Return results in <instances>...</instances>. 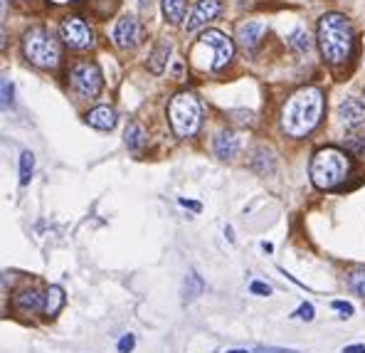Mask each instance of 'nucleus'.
I'll list each match as a JSON object with an SVG mask.
<instances>
[{
    "mask_svg": "<svg viewBox=\"0 0 365 353\" xmlns=\"http://www.w3.org/2000/svg\"><path fill=\"white\" fill-rule=\"evenodd\" d=\"M264 35H267V25L259 23V20H247V23L237 28V42L242 45L245 52L257 50V45H259Z\"/></svg>",
    "mask_w": 365,
    "mask_h": 353,
    "instance_id": "obj_11",
    "label": "nucleus"
},
{
    "mask_svg": "<svg viewBox=\"0 0 365 353\" xmlns=\"http://www.w3.org/2000/svg\"><path fill=\"white\" fill-rule=\"evenodd\" d=\"M62 307H64V292H62V287H50L45 292V307H42L45 317H55V314H60Z\"/></svg>",
    "mask_w": 365,
    "mask_h": 353,
    "instance_id": "obj_20",
    "label": "nucleus"
},
{
    "mask_svg": "<svg viewBox=\"0 0 365 353\" xmlns=\"http://www.w3.org/2000/svg\"><path fill=\"white\" fill-rule=\"evenodd\" d=\"M319 45L321 55L331 64L348 62L353 52V25L346 15L329 13L319 20Z\"/></svg>",
    "mask_w": 365,
    "mask_h": 353,
    "instance_id": "obj_2",
    "label": "nucleus"
},
{
    "mask_svg": "<svg viewBox=\"0 0 365 353\" xmlns=\"http://www.w3.org/2000/svg\"><path fill=\"white\" fill-rule=\"evenodd\" d=\"M255 353H299V351H292V349H277V346H259V349H255Z\"/></svg>",
    "mask_w": 365,
    "mask_h": 353,
    "instance_id": "obj_30",
    "label": "nucleus"
},
{
    "mask_svg": "<svg viewBox=\"0 0 365 353\" xmlns=\"http://www.w3.org/2000/svg\"><path fill=\"white\" fill-rule=\"evenodd\" d=\"M212 148H215V153H217V158H222V160L237 158V153H240V136L232 131V128H225V131H220L217 136H215Z\"/></svg>",
    "mask_w": 365,
    "mask_h": 353,
    "instance_id": "obj_12",
    "label": "nucleus"
},
{
    "mask_svg": "<svg viewBox=\"0 0 365 353\" xmlns=\"http://www.w3.org/2000/svg\"><path fill=\"white\" fill-rule=\"evenodd\" d=\"M151 3L153 0H138V5H141L143 10H151Z\"/></svg>",
    "mask_w": 365,
    "mask_h": 353,
    "instance_id": "obj_33",
    "label": "nucleus"
},
{
    "mask_svg": "<svg viewBox=\"0 0 365 353\" xmlns=\"http://www.w3.org/2000/svg\"><path fill=\"white\" fill-rule=\"evenodd\" d=\"M69 82H72L74 92H77L82 99H96L104 87V77H101L99 64L94 62H79L72 67L69 72Z\"/></svg>",
    "mask_w": 365,
    "mask_h": 353,
    "instance_id": "obj_6",
    "label": "nucleus"
},
{
    "mask_svg": "<svg viewBox=\"0 0 365 353\" xmlns=\"http://www.w3.org/2000/svg\"><path fill=\"white\" fill-rule=\"evenodd\" d=\"M202 292H205L202 277H197V272H187L185 282H182V302H195Z\"/></svg>",
    "mask_w": 365,
    "mask_h": 353,
    "instance_id": "obj_18",
    "label": "nucleus"
},
{
    "mask_svg": "<svg viewBox=\"0 0 365 353\" xmlns=\"http://www.w3.org/2000/svg\"><path fill=\"white\" fill-rule=\"evenodd\" d=\"M111 40L121 50H133V47L141 45L143 40V25L136 15H123L121 20H116L114 32H111Z\"/></svg>",
    "mask_w": 365,
    "mask_h": 353,
    "instance_id": "obj_9",
    "label": "nucleus"
},
{
    "mask_svg": "<svg viewBox=\"0 0 365 353\" xmlns=\"http://www.w3.org/2000/svg\"><path fill=\"white\" fill-rule=\"evenodd\" d=\"M309 173H311V180H314L316 188L334 190L348 178V173H351V158H348V153L341 151V148L326 146L314 153L311 165H309Z\"/></svg>",
    "mask_w": 365,
    "mask_h": 353,
    "instance_id": "obj_3",
    "label": "nucleus"
},
{
    "mask_svg": "<svg viewBox=\"0 0 365 353\" xmlns=\"http://www.w3.org/2000/svg\"><path fill=\"white\" fill-rule=\"evenodd\" d=\"M170 52H173V45H170L168 40H160L153 45L151 55H148V69H151L153 74H160L165 69V64L170 60Z\"/></svg>",
    "mask_w": 365,
    "mask_h": 353,
    "instance_id": "obj_15",
    "label": "nucleus"
},
{
    "mask_svg": "<svg viewBox=\"0 0 365 353\" xmlns=\"http://www.w3.org/2000/svg\"><path fill=\"white\" fill-rule=\"evenodd\" d=\"M15 307H18L23 314H32V312H37V309L45 307V297H40L35 289H28V292L15 297Z\"/></svg>",
    "mask_w": 365,
    "mask_h": 353,
    "instance_id": "obj_17",
    "label": "nucleus"
},
{
    "mask_svg": "<svg viewBox=\"0 0 365 353\" xmlns=\"http://www.w3.org/2000/svg\"><path fill=\"white\" fill-rule=\"evenodd\" d=\"M133 346H136V336H133V334L121 336V341H119V353H131V351H133Z\"/></svg>",
    "mask_w": 365,
    "mask_h": 353,
    "instance_id": "obj_26",
    "label": "nucleus"
},
{
    "mask_svg": "<svg viewBox=\"0 0 365 353\" xmlns=\"http://www.w3.org/2000/svg\"><path fill=\"white\" fill-rule=\"evenodd\" d=\"M60 37L67 47L72 50H89L94 45V30L87 25V20L77 15H67L60 23Z\"/></svg>",
    "mask_w": 365,
    "mask_h": 353,
    "instance_id": "obj_7",
    "label": "nucleus"
},
{
    "mask_svg": "<svg viewBox=\"0 0 365 353\" xmlns=\"http://www.w3.org/2000/svg\"><path fill=\"white\" fill-rule=\"evenodd\" d=\"M250 289H252L255 294H262V297H269V294H272V287H269V285H264V282H252Z\"/></svg>",
    "mask_w": 365,
    "mask_h": 353,
    "instance_id": "obj_29",
    "label": "nucleus"
},
{
    "mask_svg": "<svg viewBox=\"0 0 365 353\" xmlns=\"http://www.w3.org/2000/svg\"><path fill=\"white\" fill-rule=\"evenodd\" d=\"M32 170H35V156H32V151H23L20 153V185L30 183Z\"/></svg>",
    "mask_w": 365,
    "mask_h": 353,
    "instance_id": "obj_22",
    "label": "nucleus"
},
{
    "mask_svg": "<svg viewBox=\"0 0 365 353\" xmlns=\"http://www.w3.org/2000/svg\"><path fill=\"white\" fill-rule=\"evenodd\" d=\"M338 116H341L346 128H358L365 124V104L358 99H346L338 106Z\"/></svg>",
    "mask_w": 365,
    "mask_h": 353,
    "instance_id": "obj_13",
    "label": "nucleus"
},
{
    "mask_svg": "<svg viewBox=\"0 0 365 353\" xmlns=\"http://www.w3.org/2000/svg\"><path fill=\"white\" fill-rule=\"evenodd\" d=\"M252 168L257 173L267 175V173H274V160H272V153L267 148H257L255 151V158H252Z\"/></svg>",
    "mask_w": 365,
    "mask_h": 353,
    "instance_id": "obj_21",
    "label": "nucleus"
},
{
    "mask_svg": "<svg viewBox=\"0 0 365 353\" xmlns=\"http://www.w3.org/2000/svg\"><path fill=\"white\" fill-rule=\"evenodd\" d=\"M343 353H365V346H361V344H356V346H346V349H343Z\"/></svg>",
    "mask_w": 365,
    "mask_h": 353,
    "instance_id": "obj_32",
    "label": "nucleus"
},
{
    "mask_svg": "<svg viewBox=\"0 0 365 353\" xmlns=\"http://www.w3.org/2000/svg\"><path fill=\"white\" fill-rule=\"evenodd\" d=\"M87 124L99 131H111L116 126V111L111 106H96L87 114Z\"/></svg>",
    "mask_w": 365,
    "mask_h": 353,
    "instance_id": "obj_14",
    "label": "nucleus"
},
{
    "mask_svg": "<svg viewBox=\"0 0 365 353\" xmlns=\"http://www.w3.org/2000/svg\"><path fill=\"white\" fill-rule=\"evenodd\" d=\"M180 205H187V208H192V210H200V205H197V203H187V200H180Z\"/></svg>",
    "mask_w": 365,
    "mask_h": 353,
    "instance_id": "obj_34",
    "label": "nucleus"
},
{
    "mask_svg": "<svg viewBox=\"0 0 365 353\" xmlns=\"http://www.w3.org/2000/svg\"><path fill=\"white\" fill-rule=\"evenodd\" d=\"M220 10H222V3H220V0H200V3L192 8V13H190V18H187L185 28L190 30V32L200 30L202 25H207L210 20L217 18Z\"/></svg>",
    "mask_w": 365,
    "mask_h": 353,
    "instance_id": "obj_10",
    "label": "nucleus"
},
{
    "mask_svg": "<svg viewBox=\"0 0 365 353\" xmlns=\"http://www.w3.org/2000/svg\"><path fill=\"white\" fill-rule=\"evenodd\" d=\"M334 309H336V312H341V314H346V317H353V307H351V304H346V302H334Z\"/></svg>",
    "mask_w": 365,
    "mask_h": 353,
    "instance_id": "obj_31",
    "label": "nucleus"
},
{
    "mask_svg": "<svg viewBox=\"0 0 365 353\" xmlns=\"http://www.w3.org/2000/svg\"><path fill=\"white\" fill-rule=\"evenodd\" d=\"M292 47L294 50H299V52H309L311 50V37H309V32H304V30H297L292 35Z\"/></svg>",
    "mask_w": 365,
    "mask_h": 353,
    "instance_id": "obj_23",
    "label": "nucleus"
},
{
    "mask_svg": "<svg viewBox=\"0 0 365 353\" xmlns=\"http://www.w3.org/2000/svg\"><path fill=\"white\" fill-rule=\"evenodd\" d=\"M168 119L178 138L195 136L197 128H200V119H202L200 101L195 99V94H190V92L175 94L168 104Z\"/></svg>",
    "mask_w": 365,
    "mask_h": 353,
    "instance_id": "obj_5",
    "label": "nucleus"
},
{
    "mask_svg": "<svg viewBox=\"0 0 365 353\" xmlns=\"http://www.w3.org/2000/svg\"><path fill=\"white\" fill-rule=\"evenodd\" d=\"M126 148L131 153H141L143 148H146V143H148V136H146V128H143L141 124H128V128H126Z\"/></svg>",
    "mask_w": 365,
    "mask_h": 353,
    "instance_id": "obj_16",
    "label": "nucleus"
},
{
    "mask_svg": "<svg viewBox=\"0 0 365 353\" xmlns=\"http://www.w3.org/2000/svg\"><path fill=\"white\" fill-rule=\"evenodd\" d=\"M348 285H351V289L358 294V297H365V270L353 272L351 280H348Z\"/></svg>",
    "mask_w": 365,
    "mask_h": 353,
    "instance_id": "obj_24",
    "label": "nucleus"
},
{
    "mask_svg": "<svg viewBox=\"0 0 365 353\" xmlns=\"http://www.w3.org/2000/svg\"><path fill=\"white\" fill-rule=\"evenodd\" d=\"M23 52H25V57L40 69H55L62 57L60 42H57V37L47 28H30L25 32Z\"/></svg>",
    "mask_w": 365,
    "mask_h": 353,
    "instance_id": "obj_4",
    "label": "nucleus"
},
{
    "mask_svg": "<svg viewBox=\"0 0 365 353\" xmlns=\"http://www.w3.org/2000/svg\"><path fill=\"white\" fill-rule=\"evenodd\" d=\"M10 104H13V84L10 79H3V106L8 109Z\"/></svg>",
    "mask_w": 365,
    "mask_h": 353,
    "instance_id": "obj_28",
    "label": "nucleus"
},
{
    "mask_svg": "<svg viewBox=\"0 0 365 353\" xmlns=\"http://www.w3.org/2000/svg\"><path fill=\"white\" fill-rule=\"evenodd\" d=\"M348 148H351L353 153H358V156H363V153H365V138L363 136H353L351 141H348Z\"/></svg>",
    "mask_w": 365,
    "mask_h": 353,
    "instance_id": "obj_27",
    "label": "nucleus"
},
{
    "mask_svg": "<svg viewBox=\"0 0 365 353\" xmlns=\"http://www.w3.org/2000/svg\"><path fill=\"white\" fill-rule=\"evenodd\" d=\"M200 45L210 47V50H212L210 67L215 69V72H217V69H222V67H227L230 60H232V55H235V42L220 30H205V32H202Z\"/></svg>",
    "mask_w": 365,
    "mask_h": 353,
    "instance_id": "obj_8",
    "label": "nucleus"
},
{
    "mask_svg": "<svg viewBox=\"0 0 365 353\" xmlns=\"http://www.w3.org/2000/svg\"><path fill=\"white\" fill-rule=\"evenodd\" d=\"M324 116V92L319 87H304L287 99L282 109V128L287 136L304 138L319 126Z\"/></svg>",
    "mask_w": 365,
    "mask_h": 353,
    "instance_id": "obj_1",
    "label": "nucleus"
},
{
    "mask_svg": "<svg viewBox=\"0 0 365 353\" xmlns=\"http://www.w3.org/2000/svg\"><path fill=\"white\" fill-rule=\"evenodd\" d=\"M163 5V15L168 23L178 25L185 20V13H187V0H160Z\"/></svg>",
    "mask_w": 365,
    "mask_h": 353,
    "instance_id": "obj_19",
    "label": "nucleus"
},
{
    "mask_svg": "<svg viewBox=\"0 0 365 353\" xmlns=\"http://www.w3.org/2000/svg\"><path fill=\"white\" fill-rule=\"evenodd\" d=\"M227 353H250V351H245V349H232V351H227Z\"/></svg>",
    "mask_w": 365,
    "mask_h": 353,
    "instance_id": "obj_35",
    "label": "nucleus"
},
{
    "mask_svg": "<svg viewBox=\"0 0 365 353\" xmlns=\"http://www.w3.org/2000/svg\"><path fill=\"white\" fill-rule=\"evenodd\" d=\"M294 317L297 319H302V321H314V307H311V304H302V307L297 309V312H294Z\"/></svg>",
    "mask_w": 365,
    "mask_h": 353,
    "instance_id": "obj_25",
    "label": "nucleus"
}]
</instances>
